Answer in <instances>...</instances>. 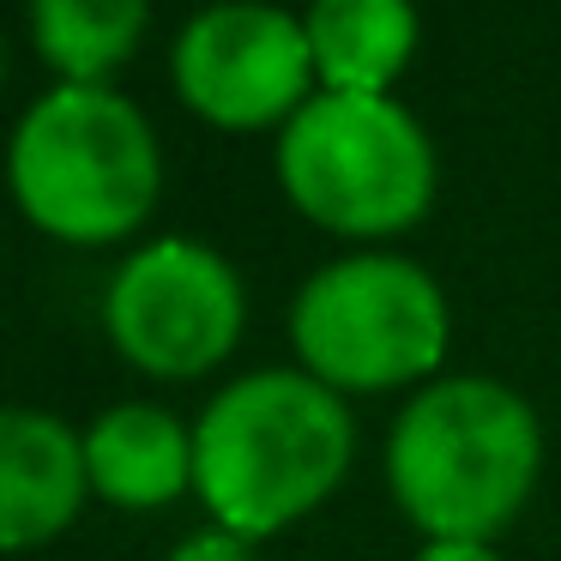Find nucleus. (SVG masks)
I'll list each match as a JSON object with an SVG mask.
<instances>
[{
  "mask_svg": "<svg viewBox=\"0 0 561 561\" xmlns=\"http://www.w3.org/2000/svg\"><path fill=\"white\" fill-rule=\"evenodd\" d=\"M7 187L43 236L103 248L134 236L163 194V151L115 85H55L19 115Z\"/></svg>",
  "mask_w": 561,
  "mask_h": 561,
  "instance_id": "7ed1b4c3",
  "label": "nucleus"
},
{
  "mask_svg": "<svg viewBox=\"0 0 561 561\" xmlns=\"http://www.w3.org/2000/svg\"><path fill=\"white\" fill-rule=\"evenodd\" d=\"M302 31H308L320 91L392 98V79L416 55L411 0H308Z\"/></svg>",
  "mask_w": 561,
  "mask_h": 561,
  "instance_id": "9d476101",
  "label": "nucleus"
},
{
  "mask_svg": "<svg viewBox=\"0 0 561 561\" xmlns=\"http://www.w3.org/2000/svg\"><path fill=\"white\" fill-rule=\"evenodd\" d=\"M248 296L236 266L194 236L146 242L115 266L103 290V327L115 351L158 380H194L242 339Z\"/></svg>",
  "mask_w": 561,
  "mask_h": 561,
  "instance_id": "423d86ee",
  "label": "nucleus"
},
{
  "mask_svg": "<svg viewBox=\"0 0 561 561\" xmlns=\"http://www.w3.org/2000/svg\"><path fill=\"white\" fill-rule=\"evenodd\" d=\"M151 0H31V43L61 85H110L139 49Z\"/></svg>",
  "mask_w": 561,
  "mask_h": 561,
  "instance_id": "9b49d317",
  "label": "nucleus"
},
{
  "mask_svg": "<svg viewBox=\"0 0 561 561\" xmlns=\"http://www.w3.org/2000/svg\"><path fill=\"white\" fill-rule=\"evenodd\" d=\"M85 495V435L49 411L0 404V556L55 543Z\"/></svg>",
  "mask_w": 561,
  "mask_h": 561,
  "instance_id": "6e6552de",
  "label": "nucleus"
},
{
  "mask_svg": "<svg viewBox=\"0 0 561 561\" xmlns=\"http://www.w3.org/2000/svg\"><path fill=\"white\" fill-rule=\"evenodd\" d=\"M91 495L127 513H151L194 489V428H182L158 404H115L85 428Z\"/></svg>",
  "mask_w": 561,
  "mask_h": 561,
  "instance_id": "1a4fd4ad",
  "label": "nucleus"
},
{
  "mask_svg": "<svg viewBox=\"0 0 561 561\" xmlns=\"http://www.w3.org/2000/svg\"><path fill=\"white\" fill-rule=\"evenodd\" d=\"M356 453V416L344 392L302 368L242 375L194 423V489L211 525L236 537H272L314 513L344 483Z\"/></svg>",
  "mask_w": 561,
  "mask_h": 561,
  "instance_id": "f257e3e1",
  "label": "nucleus"
},
{
  "mask_svg": "<svg viewBox=\"0 0 561 561\" xmlns=\"http://www.w3.org/2000/svg\"><path fill=\"white\" fill-rule=\"evenodd\" d=\"M453 339L440 284L404 254L327 260L290 302L302 375L332 392H392L435 375Z\"/></svg>",
  "mask_w": 561,
  "mask_h": 561,
  "instance_id": "39448f33",
  "label": "nucleus"
},
{
  "mask_svg": "<svg viewBox=\"0 0 561 561\" xmlns=\"http://www.w3.org/2000/svg\"><path fill=\"white\" fill-rule=\"evenodd\" d=\"M543 471V423L489 375H447L399 411L387 435V489L423 543H489L519 519Z\"/></svg>",
  "mask_w": 561,
  "mask_h": 561,
  "instance_id": "f03ea898",
  "label": "nucleus"
},
{
  "mask_svg": "<svg viewBox=\"0 0 561 561\" xmlns=\"http://www.w3.org/2000/svg\"><path fill=\"white\" fill-rule=\"evenodd\" d=\"M0 67H7V49H0Z\"/></svg>",
  "mask_w": 561,
  "mask_h": 561,
  "instance_id": "4468645a",
  "label": "nucleus"
},
{
  "mask_svg": "<svg viewBox=\"0 0 561 561\" xmlns=\"http://www.w3.org/2000/svg\"><path fill=\"white\" fill-rule=\"evenodd\" d=\"M182 103L224 134L284 127L314 98V55L296 13L272 0H211L182 25L170 55Z\"/></svg>",
  "mask_w": 561,
  "mask_h": 561,
  "instance_id": "0eeeda50",
  "label": "nucleus"
},
{
  "mask_svg": "<svg viewBox=\"0 0 561 561\" xmlns=\"http://www.w3.org/2000/svg\"><path fill=\"white\" fill-rule=\"evenodd\" d=\"M170 561H254V543L224 525H206V531H187L182 543L170 549Z\"/></svg>",
  "mask_w": 561,
  "mask_h": 561,
  "instance_id": "f8f14e48",
  "label": "nucleus"
},
{
  "mask_svg": "<svg viewBox=\"0 0 561 561\" xmlns=\"http://www.w3.org/2000/svg\"><path fill=\"white\" fill-rule=\"evenodd\" d=\"M278 182L332 236H399L435 199V146L399 98L314 91L278 127Z\"/></svg>",
  "mask_w": 561,
  "mask_h": 561,
  "instance_id": "20e7f679",
  "label": "nucleus"
},
{
  "mask_svg": "<svg viewBox=\"0 0 561 561\" xmlns=\"http://www.w3.org/2000/svg\"><path fill=\"white\" fill-rule=\"evenodd\" d=\"M411 561H501L489 543H453V537H440V543H423Z\"/></svg>",
  "mask_w": 561,
  "mask_h": 561,
  "instance_id": "ddd939ff",
  "label": "nucleus"
}]
</instances>
